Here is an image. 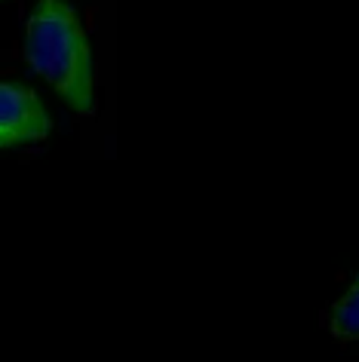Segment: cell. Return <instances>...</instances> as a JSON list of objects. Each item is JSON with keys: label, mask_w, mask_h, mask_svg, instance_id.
Listing matches in <instances>:
<instances>
[{"label": "cell", "mask_w": 359, "mask_h": 362, "mask_svg": "<svg viewBox=\"0 0 359 362\" xmlns=\"http://www.w3.org/2000/svg\"><path fill=\"white\" fill-rule=\"evenodd\" d=\"M329 329L338 341H359V276L347 288V295L331 307Z\"/></svg>", "instance_id": "cell-3"}, {"label": "cell", "mask_w": 359, "mask_h": 362, "mask_svg": "<svg viewBox=\"0 0 359 362\" xmlns=\"http://www.w3.org/2000/svg\"><path fill=\"white\" fill-rule=\"evenodd\" d=\"M25 52L31 68L49 80L68 105H74L80 114H93V52L74 6H68L65 0H40L28 19Z\"/></svg>", "instance_id": "cell-1"}, {"label": "cell", "mask_w": 359, "mask_h": 362, "mask_svg": "<svg viewBox=\"0 0 359 362\" xmlns=\"http://www.w3.org/2000/svg\"><path fill=\"white\" fill-rule=\"evenodd\" d=\"M49 135V114L37 93L0 80V148L37 144Z\"/></svg>", "instance_id": "cell-2"}]
</instances>
